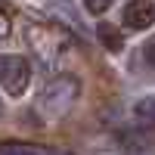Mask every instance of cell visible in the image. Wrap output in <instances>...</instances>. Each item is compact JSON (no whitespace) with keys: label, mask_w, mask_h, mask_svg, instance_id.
Wrapping results in <instances>:
<instances>
[{"label":"cell","mask_w":155,"mask_h":155,"mask_svg":"<svg viewBox=\"0 0 155 155\" xmlns=\"http://www.w3.org/2000/svg\"><path fill=\"white\" fill-rule=\"evenodd\" d=\"M78 96H81V84H78V78L59 74V78H53V81L44 87V93H41V112L47 115V118H59V115H65L74 106Z\"/></svg>","instance_id":"cell-1"},{"label":"cell","mask_w":155,"mask_h":155,"mask_svg":"<svg viewBox=\"0 0 155 155\" xmlns=\"http://www.w3.org/2000/svg\"><path fill=\"white\" fill-rule=\"evenodd\" d=\"M25 37H28V44L44 59H56L59 53H65L68 44H71V37L62 31V28H53V25H28Z\"/></svg>","instance_id":"cell-2"},{"label":"cell","mask_w":155,"mask_h":155,"mask_svg":"<svg viewBox=\"0 0 155 155\" xmlns=\"http://www.w3.org/2000/svg\"><path fill=\"white\" fill-rule=\"evenodd\" d=\"M31 81V65L22 56H0V84L9 96H22Z\"/></svg>","instance_id":"cell-3"},{"label":"cell","mask_w":155,"mask_h":155,"mask_svg":"<svg viewBox=\"0 0 155 155\" xmlns=\"http://www.w3.org/2000/svg\"><path fill=\"white\" fill-rule=\"evenodd\" d=\"M124 25L127 28H134V31H146L149 25L155 22V6H152V0H130V3L124 6Z\"/></svg>","instance_id":"cell-4"},{"label":"cell","mask_w":155,"mask_h":155,"mask_svg":"<svg viewBox=\"0 0 155 155\" xmlns=\"http://www.w3.org/2000/svg\"><path fill=\"white\" fill-rule=\"evenodd\" d=\"M96 37H99V44L106 47L109 53H121V50H124L121 31L115 28V25H109V22H99V25H96Z\"/></svg>","instance_id":"cell-5"},{"label":"cell","mask_w":155,"mask_h":155,"mask_svg":"<svg viewBox=\"0 0 155 155\" xmlns=\"http://www.w3.org/2000/svg\"><path fill=\"white\" fill-rule=\"evenodd\" d=\"M112 3H115V0H84L87 12H93V16H102V12H106Z\"/></svg>","instance_id":"cell-6"},{"label":"cell","mask_w":155,"mask_h":155,"mask_svg":"<svg viewBox=\"0 0 155 155\" xmlns=\"http://www.w3.org/2000/svg\"><path fill=\"white\" fill-rule=\"evenodd\" d=\"M3 37H9V16L0 12V41H3Z\"/></svg>","instance_id":"cell-7"}]
</instances>
